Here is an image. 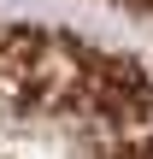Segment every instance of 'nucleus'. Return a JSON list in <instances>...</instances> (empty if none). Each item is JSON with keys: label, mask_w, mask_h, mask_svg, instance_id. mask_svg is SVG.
Returning <instances> with one entry per match:
<instances>
[{"label": "nucleus", "mask_w": 153, "mask_h": 159, "mask_svg": "<svg viewBox=\"0 0 153 159\" xmlns=\"http://www.w3.org/2000/svg\"><path fill=\"white\" fill-rule=\"evenodd\" d=\"M0 159H153V59L0 18Z\"/></svg>", "instance_id": "f257e3e1"}, {"label": "nucleus", "mask_w": 153, "mask_h": 159, "mask_svg": "<svg viewBox=\"0 0 153 159\" xmlns=\"http://www.w3.org/2000/svg\"><path fill=\"white\" fill-rule=\"evenodd\" d=\"M112 6H124V12H136V18H153V0H112Z\"/></svg>", "instance_id": "f03ea898"}]
</instances>
